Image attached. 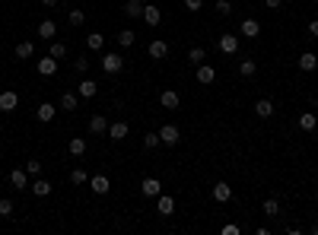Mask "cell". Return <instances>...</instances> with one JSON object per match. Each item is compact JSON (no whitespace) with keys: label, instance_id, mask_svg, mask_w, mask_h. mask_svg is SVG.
Listing matches in <instances>:
<instances>
[{"label":"cell","instance_id":"obj_1","mask_svg":"<svg viewBox=\"0 0 318 235\" xmlns=\"http://www.w3.org/2000/svg\"><path fill=\"white\" fill-rule=\"evenodd\" d=\"M178 140H181V133H178V127H175V124H162V127H159V143L175 146Z\"/></svg>","mask_w":318,"mask_h":235},{"label":"cell","instance_id":"obj_2","mask_svg":"<svg viewBox=\"0 0 318 235\" xmlns=\"http://www.w3.org/2000/svg\"><path fill=\"white\" fill-rule=\"evenodd\" d=\"M102 70H105V73H121V70H124V57L108 51V54L102 57Z\"/></svg>","mask_w":318,"mask_h":235},{"label":"cell","instance_id":"obj_3","mask_svg":"<svg viewBox=\"0 0 318 235\" xmlns=\"http://www.w3.org/2000/svg\"><path fill=\"white\" fill-rule=\"evenodd\" d=\"M239 35H245V38H258V35H261V23H258V19H242Z\"/></svg>","mask_w":318,"mask_h":235},{"label":"cell","instance_id":"obj_4","mask_svg":"<svg viewBox=\"0 0 318 235\" xmlns=\"http://www.w3.org/2000/svg\"><path fill=\"white\" fill-rule=\"evenodd\" d=\"M220 51H223V54H235V51H239V35H235V32L220 35Z\"/></svg>","mask_w":318,"mask_h":235},{"label":"cell","instance_id":"obj_5","mask_svg":"<svg viewBox=\"0 0 318 235\" xmlns=\"http://www.w3.org/2000/svg\"><path fill=\"white\" fill-rule=\"evenodd\" d=\"M159 105H162V108H169V111H175V108L181 105L178 92H175V89H166V92H159Z\"/></svg>","mask_w":318,"mask_h":235},{"label":"cell","instance_id":"obj_6","mask_svg":"<svg viewBox=\"0 0 318 235\" xmlns=\"http://www.w3.org/2000/svg\"><path fill=\"white\" fill-rule=\"evenodd\" d=\"M54 35H58V23H54V19H42V23H38V38L54 42Z\"/></svg>","mask_w":318,"mask_h":235},{"label":"cell","instance_id":"obj_7","mask_svg":"<svg viewBox=\"0 0 318 235\" xmlns=\"http://www.w3.org/2000/svg\"><path fill=\"white\" fill-rule=\"evenodd\" d=\"M10 184L16 187V191H26V187H29V172L26 169H13L10 172Z\"/></svg>","mask_w":318,"mask_h":235},{"label":"cell","instance_id":"obj_8","mask_svg":"<svg viewBox=\"0 0 318 235\" xmlns=\"http://www.w3.org/2000/svg\"><path fill=\"white\" fill-rule=\"evenodd\" d=\"M127 131H131V127H127V121H115V124H108V137H112L115 143H121V140L127 137Z\"/></svg>","mask_w":318,"mask_h":235},{"label":"cell","instance_id":"obj_9","mask_svg":"<svg viewBox=\"0 0 318 235\" xmlns=\"http://www.w3.org/2000/svg\"><path fill=\"white\" fill-rule=\"evenodd\" d=\"M210 194H213V200H216V204H226V200H229V197H232V187H229V184H226V181H216V184H213V191H210Z\"/></svg>","mask_w":318,"mask_h":235},{"label":"cell","instance_id":"obj_10","mask_svg":"<svg viewBox=\"0 0 318 235\" xmlns=\"http://www.w3.org/2000/svg\"><path fill=\"white\" fill-rule=\"evenodd\" d=\"M16 105H19V96L13 89L0 92V111H16Z\"/></svg>","mask_w":318,"mask_h":235},{"label":"cell","instance_id":"obj_11","mask_svg":"<svg viewBox=\"0 0 318 235\" xmlns=\"http://www.w3.org/2000/svg\"><path fill=\"white\" fill-rule=\"evenodd\" d=\"M146 51H150V57H153V60H166V57H169V45L162 42V38L150 42V48H146Z\"/></svg>","mask_w":318,"mask_h":235},{"label":"cell","instance_id":"obj_12","mask_svg":"<svg viewBox=\"0 0 318 235\" xmlns=\"http://www.w3.org/2000/svg\"><path fill=\"white\" fill-rule=\"evenodd\" d=\"M38 73H42V77H54V73H58V57H42V60H38Z\"/></svg>","mask_w":318,"mask_h":235},{"label":"cell","instance_id":"obj_13","mask_svg":"<svg viewBox=\"0 0 318 235\" xmlns=\"http://www.w3.org/2000/svg\"><path fill=\"white\" fill-rule=\"evenodd\" d=\"M140 191H144V197H159V194H162V184H159V178H144Z\"/></svg>","mask_w":318,"mask_h":235},{"label":"cell","instance_id":"obj_14","mask_svg":"<svg viewBox=\"0 0 318 235\" xmlns=\"http://www.w3.org/2000/svg\"><path fill=\"white\" fill-rule=\"evenodd\" d=\"M35 115H38V121H45V124H48V121H54V115H58V105H54V102H42L35 108Z\"/></svg>","mask_w":318,"mask_h":235},{"label":"cell","instance_id":"obj_15","mask_svg":"<svg viewBox=\"0 0 318 235\" xmlns=\"http://www.w3.org/2000/svg\"><path fill=\"white\" fill-rule=\"evenodd\" d=\"M144 19H146V26H159V19H162L159 6L156 3H144Z\"/></svg>","mask_w":318,"mask_h":235},{"label":"cell","instance_id":"obj_16","mask_svg":"<svg viewBox=\"0 0 318 235\" xmlns=\"http://www.w3.org/2000/svg\"><path fill=\"white\" fill-rule=\"evenodd\" d=\"M216 79V70L210 64H198V83H204V86H210Z\"/></svg>","mask_w":318,"mask_h":235},{"label":"cell","instance_id":"obj_17","mask_svg":"<svg viewBox=\"0 0 318 235\" xmlns=\"http://www.w3.org/2000/svg\"><path fill=\"white\" fill-rule=\"evenodd\" d=\"M51 181L48 178H35V181H32V194H35V197H48V194H51Z\"/></svg>","mask_w":318,"mask_h":235},{"label":"cell","instance_id":"obj_18","mask_svg":"<svg viewBox=\"0 0 318 235\" xmlns=\"http://www.w3.org/2000/svg\"><path fill=\"white\" fill-rule=\"evenodd\" d=\"M89 187H92V194H108V175H92L89 178Z\"/></svg>","mask_w":318,"mask_h":235},{"label":"cell","instance_id":"obj_19","mask_svg":"<svg viewBox=\"0 0 318 235\" xmlns=\"http://www.w3.org/2000/svg\"><path fill=\"white\" fill-rule=\"evenodd\" d=\"M296 64H299V70H306V73H312L315 67H318V57L312 54V51H306V54H299V60H296Z\"/></svg>","mask_w":318,"mask_h":235},{"label":"cell","instance_id":"obj_20","mask_svg":"<svg viewBox=\"0 0 318 235\" xmlns=\"http://www.w3.org/2000/svg\"><path fill=\"white\" fill-rule=\"evenodd\" d=\"M77 105H80L77 92H64V96H60V111H77Z\"/></svg>","mask_w":318,"mask_h":235},{"label":"cell","instance_id":"obj_21","mask_svg":"<svg viewBox=\"0 0 318 235\" xmlns=\"http://www.w3.org/2000/svg\"><path fill=\"white\" fill-rule=\"evenodd\" d=\"M99 92V83H92V79H83V83L77 86V96H83V99H92Z\"/></svg>","mask_w":318,"mask_h":235},{"label":"cell","instance_id":"obj_22","mask_svg":"<svg viewBox=\"0 0 318 235\" xmlns=\"http://www.w3.org/2000/svg\"><path fill=\"white\" fill-rule=\"evenodd\" d=\"M172 213H175V197L159 194V216H172Z\"/></svg>","mask_w":318,"mask_h":235},{"label":"cell","instance_id":"obj_23","mask_svg":"<svg viewBox=\"0 0 318 235\" xmlns=\"http://www.w3.org/2000/svg\"><path fill=\"white\" fill-rule=\"evenodd\" d=\"M124 16H131V19L144 16V0H127L124 3Z\"/></svg>","mask_w":318,"mask_h":235},{"label":"cell","instance_id":"obj_24","mask_svg":"<svg viewBox=\"0 0 318 235\" xmlns=\"http://www.w3.org/2000/svg\"><path fill=\"white\" fill-rule=\"evenodd\" d=\"M102 45H105L102 32H89V35H86V48H89V51H102Z\"/></svg>","mask_w":318,"mask_h":235},{"label":"cell","instance_id":"obj_25","mask_svg":"<svg viewBox=\"0 0 318 235\" xmlns=\"http://www.w3.org/2000/svg\"><path fill=\"white\" fill-rule=\"evenodd\" d=\"M89 131H92V133H108V118L92 115V118H89Z\"/></svg>","mask_w":318,"mask_h":235},{"label":"cell","instance_id":"obj_26","mask_svg":"<svg viewBox=\"0 0 318 235\" xmlns=\"http://www.w3.org/2000/svg\"><path fill=\"white\" fill-rule=\"evenodd\" d=\"M255 111H258V118H270L274 115V102H270V99H258V102H255Z\"/></svg>","mask_w":318,"mask_h":235},{"label":"cell","instance_id":"obj_27","mask_svg":"<svg viewBox=\"0 0 318 235\" xmlns=\"http://www.w3.org/2000/svg\"><path fill=\"white\" fill-rule=\"evenodd\" d=\"M32 54H35V45H32V42H19L16 45V57L19 60H29Z\"/></svg>","mask_w":318,"mask_h":235},{"label":"cell","instance_id":"obj_28","mask_svg":"<svg viewBox=\"0 0 318 235\" xmlns=\"http://www.w3.org/2000/svg\"><path fill=\"white\" fill-rule=\"evenodd\" d=\"M299 127H302V131H315V127H318L315 111H302V115H299Z\"/></svg>","mask_w":318,"mask_h":235},{"label":"cell","instance_id":"obj_29","mask_svg":"<svg viewBox=\"0 0 318 235\" xmlns=\"http://www.w3.org/2000/svg\"><path fill=\"white\" fill-rule=\"evenodd\" d=\"M204 57H207V51L201 48V45H194V48L188 51V64H194V67H198V64H204Z\"/></svg>","mask_w":318,"mask_h":235},{"label":"cell","instance_id":"obj_30","mask_svg":"<svg viewBox=\"0 0 318 235\" xmlns=\"http://www.w3.org/2000/svg\"><path fill=\"white\" fill-rule=\"evenodd\" d=\"M261 210H264V216H280V200H277V197H267Z\"/></svg>","mask_w":318,"mask_h":235},{"label":"cell","instance_id":"obj_31","mask_svg":"<svg viewBox=\"0 0 318 235\" xmlns=\"http://www.w3.org/2000/svg\"><path fill=\"white\" fill-rule=\"evenodd\" d=\"M67 150H70V156H83V153H86V140L83 137H73Z\"/></svg>","mask_w":318,"mask_h":235},{"label":"cell","instance_id":"obj_32","mask_svg":"<svg viewBox=\"0 0 318 235\" xmlns=\"http://www.w3.org/2000/svg\"><path fill=\"white\" fill-rule=\"evenodd\" d=\"M134 38H137V35H134V29H121L118 32V45H121V48H131Z\"/></svg>","mask_w":318,"mask_h":235},{"label":"cell","instance_id":"obj_33","mask_svg":"<svg viewBox=\"0 0 318 235\" xmlns=\"http://www.w3.org/2000/svg\"><path fill=\"white\" fill-rule=\"evenodd\" d=\"M239 73H242V77H255V73H258V64H255V60H242Z\"/></svg>","mask_w":318,"mask_h":235},{"label":"cell","instance_id":"obj_34","mask_svg":"<svg viewBox=\"0 0 318 235\" xmlns=\"http://www.w3.org/2000/svg\"><path fill=\"white\" fill-rule=\"evenodd\" d=\"M48 54H51V57H58V60H60V57H67V45H64V42H51Z\"/></svg>","mask_w":318,"mask_h":235},{"label":"cell","instance_id":"obj_35","mask_svg":"<svg viewBox=\"0 0 318 235\" xmlns=\"http://www.w3.org/2000/svg\"><path fill=\"white\" fill-rule=\"evenodd\" d=\"M144 146H146V150H156V146H159V131L144 133Z\"/></svg>","mask_w":318,"mask_h":235},{"label":"cell","instance_id":"obj_36","mask_svg":"<svg viewBox=\"0 0 318 235\" xmlns=\"http://www.w3.org/2000/svg\"><path fill=\"white\" fill-rule=\"evenodd\" d=\"M70 181H73V184H89V175H86V169H73L70 172Z\"/></svg>","mask_w":318,"mask_h":235},{"label":"cell","instance_id":"obj_37","mask_svg":"<svg viewBox=\"0 0 318 235\" xmlns=\"http://www.w3.org/2000/svg\"><path fill=\"white\" fill-rule=\"evenodd\" d=\"M23 169H26V172H29V175H32V178H38V175H42V162H38V159H29V162H26V165H23Z\"/></svg>","mask_w":318,"mask_h":235},{"label":"cell","instance_id":"obj_38","mask_svg":"<svg viewBox=\"0 0 318 235\" xmlns=\"http://www.w3.org/2000/svg\"><path fill=\"white\" fill-rule=\"evenodd\" d=\"M67 19H70V26H83L86 23V13L83 10H70V13H67Z\"/></svg>","mask_w":318,"mask_h":235},{"label":"cell","instance_id":"obj_39","mask_svg":"<svg viewBox=\"0 0 318 235\" xmlns=\"http://www.w3.org/2000/svg\"><path fill=\"white\" fill-rule=\"evenodd\" d=\"M216 13H220V16H229V13H232V3H229V0H216V6H213Z\"/></svg>","mask_w":318,"mask_h":235},{"label":"cell","instance_id":"obj_40","mask_svg":"<svg viewBox=\"0 0 318 235\" xmlns=\"http://www.w3.org/2000/svg\"><path fill=\"white\" fill-rule=\"evenodd\" d=\"M0 216H13V204H10V200H0Z\"/></svg>","mask_w":318,"mask_h":235},{"label":"cell","instance_id":"obj_41","mask_svg":"<svg viewBox=\"0 0 318 235\" xmlns=\"http://www.w3.org/2000/svg\"><path fill=\"white\" fill-rule=\"evenodd\" d=\"M201 6H204V0H185V10L188 13H198Z\"/></svg>","mask_w":318,"mask_h":235},{"label":"cell","instance_id":"obj_42","mask_svg":"<svg viewBox=\"0 0 318 235\" xmlns=\"http://www.w3.org/2000/svg\"><path fill=\"white\" fill-rule=\"evenodd\" d=\"M73 67H77V73H86V70H89V60H86V57H80Z\"/></svg>","mask_w":318,"mask_h":235},{"label":"cell","instance_id":"obj_43","mask_svg":"<svg viewBox=\"0 0 318 235\" xmlns=\"http://www.w3.org/2000/svg\"><path fill=\"white\" fill-rule=\"evenodd\" d=\"M223 235H239V226H235V223H229V226H223Z\"/></svg>","mask_w":318,"mask_h":235},{"label":"cell","instance_id":"obj_44","mask_svg":"<svg viewBox=\"0 0 318 235\" xmlns=\"http://www.w3.org/2000/svg\"><path fill=\"white\" fill-rule=\"evenodd\" d=\"M309 35L318 38V19H312V23H309Z\"/></svg>","mask_w":318,"mask_h":235},{"label":"cell","instance_id":"obj_45","mask_svg":"<svg viewBox=\"0 0 318 235\" xmlns=\"http://www.w3.org/2000/svg\"><path fill=\"white\" fill-rule=\"evenodd\" d=\"M280 3H283V0H264L267 10H280Z\"/></svg>","mask_w":318,"mask_h":235},{"label":"cell","instance_id":"obj_46","mask_svg":"<svg viewBox=\"0 0 318 235\" xmlns=\"http://www.w3.org/2000/svg\"><path fill=\"white\" fill-rule=\"evenodd\" d=\"M42 3H45V6H58V0H42Z\"/></svg>","mask_w":318,"mask_h":235},{"label":"cell","instance_id":"obj_47","mask_svg":"<svg viewBox=\"0 0 318 235\" xmlns=\"http://www.w3.org/2000/svg\"><path fill=\"white\" fill-rule=\"evenodd\" d=\"M315 121H318V111H315Z\"/></svg>","mask_w":318,"mask_h":235},{"label":"cell","instance_id":"obj_48","mask_svg":"<svg viewBox=\"0 0 318 235\" xmlns=\"http://www.w3.org/2000/svg\"><path fill=\"white\" fill-rule=\"evenodd\" d=\"M0 83H3V79H0Z\"/></svg>","mask_w":318,"mask_h":235}]
</instances>
